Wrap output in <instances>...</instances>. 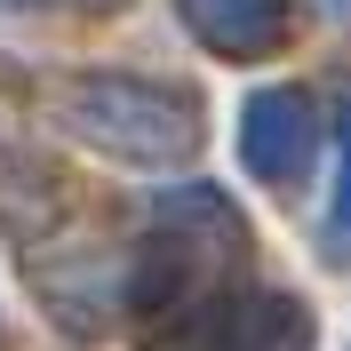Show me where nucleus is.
<instances>
[{"mask_svg":"<svg viewBox=\"0 0 351 351\" xmlns=\"http://www.w3.org/2000/svg\"><path fill=\"white\" fill-rule=\"evenodd\" d=\"M56 120L80 144L128 160V168H176L199 152V104L184 88L136 80V72H80L56 88Z\"/></svg>","mask_w":351,"mask_h":351,"instance_id":"f257e3e1","label":"nucleus"},{"mask_svg":"<svg viewBox=\"0 0 351 351\" xmlns=\"http://www.w3.org/2000/svg\"><path fill=\"white\" fill-rule=\"evenodd\" d=\"M176 16L192 24L199 48H216L232 64L271 56V48L287 40V0H176Z\"/></svg>","mask_w":351,"mask_h":351,"instance_id":"20e7f679","label":"nucleus"},{"mask_svg":"<svg viewBox=\"0 0 351 351\" xmlns=\"http://www.w3.org/2000/svg\"><path fill=\"white\" fill-rule=\"evenodd\" d=\"M335 232H351V104H343V176H335Z\"/></svg>","mask_w":351,"mask_h":351,"instance_id":"39448f33","label":"nucleus"},{"mask_svg":"<svg viewBox=\"0 0 351 351\" xmlns=\"http://www.w3.org/2000/svg\"><path fill=\"white\" fill-rule=\"evenodd\" d=\"M16 8H32V0H16Z\"/></svg>","mask_w":351,"mask_h":351,"instance_id":"0eeeda50","label":"nucleus"},{"mask_svg":"<svg viewBox=\"0 0 351 351\" xmlns=\"http://www.w3.org/2000/svg\"><path fill=\"white\" fill-rule=\"evenodd\" d=\"M319 152V112L304 88H256L240 104V160L263 184H295Z\"/></svg>","mask_w":351,"mask_h":351,"instance_id":"7ed1b4c3","label":"nucleus"},{"mask_svg":"<svg viewBox=\"0 0 351 351\" xmlns=\"http://www.w3.org/2000/svg\"><path fill=\"white\" fill-rule=\"evenodd\" d=\"M184 328L144 335V351H304L311 311L295 295H216L199 311H176Z\"/></svg>","mask_w":351,"mask_h":351,"instance_id":"f03ea898","label":"nucleus"},{"mask_svg":"<svg viewBox=\"0 0 351 351\" xmlns=\"http://www.w3.org/2000/svg\"><path fill=\"white\" fill-rule=\"evenodd\" d=\"M328 8H335V16H351V0H328Z\"/></svg>","mask_w":351,"mask_h":351,"instance_id":"423d86ee","label":"nucleus"}]
</instances>
